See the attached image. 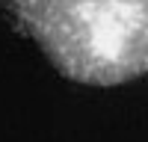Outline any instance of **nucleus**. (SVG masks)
I'll return each mask as SVG.
<instances>
[{"label": "nucleus", "instance_id": "f257e3e1", "mask_svg": "<svg viewBox=\"0 0 148 142\" xmlns=\"http://www.w3.org/2000/svg\"><path fill=\"white\" fill-rule=\"evenodd\" d=\"M0 6L68 80L121 86L148 74V0H0Z\"/></svg>", "mask_w": 148, "mask_h": 142}]
</instances>
